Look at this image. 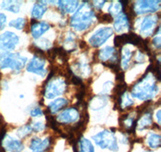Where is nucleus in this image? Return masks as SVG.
Wrapping results in <instances>:
<instances>
[{"label":"nucleus","instance_id":"25","mask_svg":"<svg viewBox=\"0 0 161 152\" xmlns=\"http://www.w3.org/2000/svg\"><path fill=\"white\" fill-rule=\"evenodd\" d=\"M26 24V19L24 18H17L16 19L11 20L10 22L9 26L10 27H15L17 30H22L24 29V27H25Z\"/></svg>","mask_w":161,"mask_h":152},{"label":"nucleus","instance_id":"32","mask_svg":"<svg viewBox=\"0 0 161 152\" xmlns=\"http://www.w3.org/2000/svg\"><path fill=\"white\" fill-rule=\"evenodd\" d=\"M98 20L104 23H110L113 21V17L110 14H103L102 17L98 18Z\"/></svg>","mask_w":161,"mask_h":152},{"label":"nucleus","instance_id":"40","mask_svg":"<svg viewBox=\"0 0 161 152\" xmlns=\"http://www.w3.org/2000/svg\"><path fill=\"white\" fill-rule=\"evenodd\" d=\"M79 45H80V47L81 48V49H84L85 47H86V43L85 41H80V43H79Z\"/></svg>","mask_w":161,"mask_h":152},{"label":"nucleus","instance_id":"3","mask_svg":"<svg viewBox=\"0 0 161 152\" xmlns=\"http://www.w3.org/2000/svg\"><path fill=\"white\" fill-rule=\"evenodd\" d=\"M27 60V58L21 56L17 53H2L0 54V68L4 69L10 67L12 70L20 71L24 67Z\"/></svg>","mask_w":161,"mask_h":152},{"label":"nucleus","instance_id":"42","mask_svg":"<svg viewBox=\"0 0 161 152\" xmlns=\"http://www.w3.org/2000/svg\"><path fill=\"white\" fill-rule=\"evenodd\" d=\"M24 94H20V95H19V98H21V99H23V98H24Z\"/></svg>","mask_w":161,"mask_h":152},{"label":"nucleus","instance_id":"34","mask_svg":"<svg viewBox=\"0 0 161 152\" xmlns=\"http://www.w3.org/2000/svg\"><path fill=\"white\" fill-rule=\"evenodd\" d=\"M44 114L43 111L41 110V109L37 107V108L33 109L32 110H31V116L32 117H36V116H41L42 114Z\"/></svg>","mask_w":161,"mask_h":152},{"label":"nucleus","instance_id":"21","mask_svg":"<svg viewBox=\"0 0 161 152\" xmlns=\"http://www.w3.org/2000/svg\"><path fill=\"white\" fill-rule=\"evenodd\" d=\"M2 8L13 13L19 12L20 3L18 1H4L2 3Z\"/></svg>","mask_w":161,"mask_h":152},{"label":"nucleus","instance_id":"6","mask_svg":"<svg viewBox=\"0 0 161 152\" xmlns=\"http://www.w3.org/2000/svg\"><path fill=\"white\" fill-rule=\"evenodd\" d=\"M113 34V30L110 27L101 28L90 37L89 42L93 47H98L103 45L106 40Z\"/></svg>","mask_w":161,"mask_h":152},{"label":"nucleus","instance_id":"14","mask_svg":"<svg viewBox=\"0 0 161 152\" xmlns=\"http://www.w3.org/2000/svg\"><path fill=\"white\" fill-rule=\"evenodd\" d=\"M50 28V26L47 23H36L31 25V32L32 34V37L35 38H40L43 34L48 31Z\"/></svg>","mask_w":161,"mask_h":152},{"label":"nucleus","instance_id":"1","mask_svg":"<svg viewBox=\"0 0 161 152\" xmlns=\"http://www.w3.org/2000/svg\"><path fill=\"white\" fill-rule=\"evenodd\" d=\"M94 17V13L90 4H83L72 16L70 25L77 31H85L93 23Z\"/></svg>","mask_w":161,"mask_h":152},{"label":"nucleus","instance_id":"16","mask_svg":"<svg viewBox=\"0 0 161 152\" xmlns=\"http://www.w3.org/2000/svg\"><path fill=\"white\" fill-rule=\"evenodd\" d=\"M58 7L62 13H71L76 11L78 7L77 1H59Z\"/></svg>","mask_w":161,"mask_h":152},{"label":"nucleus","instance_id":"19","mask_svg":"<svg viewBox=\"0 0 161 152\" xmlns=\"http://www.w3.org/2000/svg\"><path fill=\"white\" fill-rule=\"evenodd\" d=\"M116 54H117V52L113 47H106L104 49L98 51V58L103 62L107 61V60L110 61Z\"/></svg>","mask_w":161,"mask_h":152},{"label":"nucleus","instance_id":"18","mask_svg":"<svg viewBox=\"0 0 161 152\" xmlns=\"http://www.w3.org/2000/svg\"><path fill=\"white\" fill-rule=\"evenodd\" d=\"M67 104H68V101L65 99H57L54 100V101L50 103L49 105H48V109L49 110L51 114L52 113L55 114V113L60 111Z\"/></svg>","mask_w":161,"mask_h":152},{"label":"nucleus","instance_id":"22","mask_svg":"<svg viewBox=\"0 0 161 152\" xmlns=\"http://www.w3.org/2000/svg\"><path fill=\"white\" fill-rule=\"evenodd\" d=\"M147 143L151 148H158L160 147V136L155 133H151L147 138Z\"/></svg>","mask_w":161,"mask_h":152},{"label":"nucleus","instance_id":"11","mask_svg":"<svg viewBox=\"0 0 161 152\" xmlns=\"http://www.w3.org/2000/svg\"><path fill=\"white\" fill-rule=\"evenodd\" d=\"M157 17L156 16H147L143 18L141 24V33L146 36H148L153 31L154 27L157 23Z\"/></svg>","mask_w":161,"mask_h":152},{"label":"nucleus","instance_id":"27","mask_svg":"<svg viewBox=\"0 0 161 152\" xmlns=\"http://www.w3.org/2000/svg\"><path fill=\"white\" fill-rule=\"evenodd\" d=\"M32 129H31V126L25 125L24 127H20L18 130H17V136L19 138H24L26 136H28V134L32 133Z\"/></svg>","mask_w":161,"mask_h":152},{"label":"nucleus","instance_id":"37","mask_svg":"<svg viewBox=\"0 0 161 152\" xmlns=\"http://www.w3.org/2000/svg\"><path fill=\"white\" fill-rule=\"evenodd\" d=\"M136 62H138V63H143L144 62V56H143V54H142V53L139 52L137 54V56H136Z\"/></svg>","mask_w":161,"mask_h":152},{"label":"nucleus","instance_id":"12","mask_svg":"<svg viewBox=\"0 0 161 152\" xmlns=\"http://www.w3.org/2000/svg\"><path fill=\"white\" fill-rule=\"evenodd\" d=\"M4 147L6 150L10 152H21L24 150V145L21 141L15 139L8 135L4 141Z\"/></svg>","mask_w":161,"mask_h":152},{"label":"nucleus","instance_id":"13","mask_svg":"<svg viewBox=\"0 0 161 152\" xmlns=\"http://www.w3.org/2000/svg\"><path fill=\"white\" fill-rule=\"evenodd\" d=\"M49 145L50 142L48 138L44 140L40 139L39 138H34L31 140L30 149L33 152H43V150H46L49 147Z\"/></svg>","mask_w":161,"mask_h":152},{"label":"nucleus","instance_id":"29","mask_svg":"<svg viewBox=\"0 0 161 152\" xmlns=\"http://www.w3.org/2000/svg\"><path fill=\"white\" fill-rule=\"evenodd\" d=\"M133 104L134 102L130 99L128 94L125 93V94H123V95L120 97V105L122 106V107H128Z\"/></svg>","mask_w":161,"mask_h":152},{"label":"nucleus","instance_id":"4","mask_svg":"<svg viewBox=\"0 0 161 152\" xmlns=\"http://www.w3.org/2000/svg\"><path fill=\"white\" fill-rule=\"evenodd\" d=\"M92 138L96 144L101 148H107L111 151H118L119 150L116 137L114 134V132H111L110 130H105L96 135H93Z\"/></svg>","mask_w":161,"mask_h":152},{"label":"nucleus","instance_id":"26","mask_svg":"<svg viewBox=\"0 0 161 152\" xmlns=\"http://www.w3.org/2000/svg\"><path fill=\"white\" fill-rule=\"evenodd\" d=\"M114 42L115 47H120L124 44L128 43V34H124L123 35H117L114 39Z\"/></svg>","mask_w":161,"mask_h":152},{"label":"nucleus","instance_id":"20","mask_svg":"<svg viewBox=\"0 0 161 152\" xmlns=\"http://www.w3.org/2000/svg\"><path fill=\"white\" fill-rule=\"evenodd\" d=\"M106 103H107V99L105 96H97L91 100L90 107L93 110H97L104 107L106 105Z\"/></svg>","mask_w":161,"mask_h":152},{"label":"nucleus","instance_id":"28","mask_svg":"<svg viewBox=\"0 0 161 152\" xmlns=\"http://www.w3.org/2000/svg\"><path fill=\"white\" fill-rule=\"evenodd\" d=\"M132 56V52L128 50L127 48L124 50L123 53V60H122V64H123V67H124L125 69H126L127 66H128L129 62H130V58H131Z\"/></svg>","mask_w":161,"mask_h":152},{"label":"nucleus","instance_id":"24","mask_svg":"<svg viewBox=\"0 0 161 152\" xmlns=\"http://www.w3.org/2000/svg\"><path fill=\"white\" fill-rule=\"evenodd\" d=\"M152 113L147 112L145 115H143L141 118L140 121L139 122L138 127L139 129H144L148 127L149 126L152 124Z\"/></svg>","mask_w":161,"mask_h":152},{"label":"nucleus","instance_id":"2","mask_svg":"<svg viewBox=\"0 0 161 152\" xmlns=\"http://www.w3.org/2000/svg\"><path fill=\"white\" fill-rule=\"evenodd\" d=\"M158 87L151 74H145L142 81L138 82L132 89V96L141 100H148L156 95Z\"/></svg>","mask_w":161,"mask_h":152},{"label":"nucleus","instance_id":"17","mask_svg":"<svg viewBox=\"0 0 161 152\" xmlns=\"http://www.w3.org/2000/svg\"><path fill=\"white\" fill-rule=\"evenodd\" d=\"M47 11V5L46 2L44 1H39L34 5L31 11V16L35 19L40 18L44 15V13Z\"/></svg>","mask_w":161,"mask_h":152},{"label":"nucleus","instance_id":"35","mask_svg":"<svg viewBox=\"0 0 161 152\" xmlns=\"http://www.w3.org/2000/svg\"><path fill=\"white\" fill-rule=\"evenodd\" d=\"M71 83L74 84V85H77V86L82 84V81H81V79H80V78H78L77 76H73V77H72Z\"/></svg>","mask_w":161,"mask_h":152},{"label":"nucleus","instance_id":"23","mask_svg":"<svg viewBox=\"0 0 161 152\" xmlns=\"http://www.w3.org/2000/svg\"><path fill=\"white\" fill-rule=\"evenodd\" d=\"M80 150L81 152H94V147L90 140L81 138L80 139Z\"/></svg>","mask_w":161,"mask_h":152},{"label":"nucleus","instance_id":"9","mask_svg":"<svg viewBox=\"0 0 161 152\" xmlns=\"http://www.w3.org/2000/svg\"><path fill=\"white\" fill-rule=\"evenodd\" d=\"M44 65H45L44 59L34 56L28 63V67H27V71L29 72L36 73L41 76H44V74H46V70H44Z\"/></svg>","mask_w":161,"mask_h":152},{"label":"nucleus","instance_id":"38","mask_svg":"<svg viewBox=\"0 0 161 152\" xmlns=\"http://www.w3.org/2000/svg\"><path fill=\"white\" fill-rule=\"evenodd\" d=\"M112 85H113V84H112L111 82H107V83H106V84H104V87H103L104 92H108V91H110V87H111Z\"/></svg>","mask_w":161,"mask_h":152},{"label":"nucleus","instance_id":"5","mask_svg":"<svg viewBox=\"0 0 161 152\" xmlns=\"http://www.w3.org/2000/svg\"><path fill=\"white\" fill-rule=\"evenodd\" d=\"M65 91V82L60 79H54L48 83L44 91V96L48 99L62 94Z\"/></svg>","mask_w":161,"mask_h":152},{"label":"nucleus","instance_id":"30","mask_svg":"<svg viewBox=\"0 0 161 152\" xmlns=\"http://www.w3.org/2000/svg\"><path fill=\"white\" fill-rule=\"evenodd\" d=\"M122 8H123V7H122V4H120V3H112L110 4V8H109V11L111 14H116V15H118L119 13H120Z\"/></svg>","mask_w":161,"mask_h":152},{"label":"nucleus","instance_id":"41","mask_svg":"<svg viewBox=\"0 0 161 152\" xmlns=\"http://www.w3.org/2000/svg\"><path fill=\"white\" fill-rule=\"evenodd\" d=\"M160 110H158V112L156 113V116H157V119H158V122H159V123H160Z\"/></svg>","mask_w":161,"mask_h":152},{"label":"nucleus","instance_id":"15","mask_svg":"<svg viewBox=\"0 0 161 152\" xmlns=\"http://www.w3.org/2000/svg\"><path fill=\"white\" fill-rule=\"evenodd\" d=\"M114 27V30L118 32H120L123 30L129 28V18L126 16V14L122 13L116 17Z\"/></svg>","mask_w":161,"mask_h":152},{"label":"nucleus","instance_id":"36","mask_svg":"<svg viewBox=\"0 0 161 152\" xmlns=\"http://www.w3.org/2000/svg\"><path fill=\"white\" fill-rule=\"evenodd\" d=\"M153 44L155 45V47H156L157 49H159V48H160L161 43H160V37H159V35H157L156 37H155V38L153 39Z\"/></svg>","mask_w":161,"mask_h":152},{"label":"nucleus","instance_id":"33","mask_svg":"<svg viewBox=\"0 0 161 152\" xmlns=\"http://www.w3.org/2000/svg\"><path fill=\"white\" fill-rule=\"evenodd\" d=\"M7 23V17L3 13H0V31L4 29Z\"/></svg>","mask_w":161,"mask_h":152},{"label":"nucleus","instance_id":"10","mask_svg":"<svg viewBox=\"0 0 161 152\" xmlns=\"http://www.w3.org/2000/svg\"><path fill=\"white\" fill-rule=\"evenodd\" d=\"M78 111L76 107L66 109L57 117V120L63 123H70L77 121L78 119Z\"/></svg>","mask_w":161,"mask_h":152},{"label":"nucleus","instance_id":"31","mask_svg":"<svg viewBox=\"0 0 161 152\" xmlns=\"http://www.w3.org/2000/svg\"><path fill=\"white\" fill-rule=\"evenodd\" d=\"M31 127L33 131L39 132V131H43L45 129V125L43 123H41V122H36V123H32Z\"/></svg>","mask_w":161,"mask_h":152},{"label":"nucleus","instance_id":"7","mask_svg":"<svg viewBox=\"0 0 161 152\" xmlns=\"http://www.w3.org/2000/svg\"><path fill=\"white\" fill-rule=\"evenodd\" d=\"M19 43V37L11 31L4 32L0 35V50L11 51L15 49Z\"/></svg>","mask_w":161,"mask_h":152},{"label":"nucleus","instance_id":"39","mask_svg":"<svg viewBox=\"0 0 161 152\" xmlns=\"http://www.w3.org/2000/svg\"><path fill=\"white\" fill-rule=\"evenodd\" d=\"M94 3H97L95 4V7L97 8H98V9H101V8H103V5H104V3H106V1H94Z\"/></svg>","mask_w":161,"mask_h":152},{"label":"nucleus","instance_id":"8","mask_svg":"<svg viewBox=\"0 0 161 152\" xmlns=\"http://www.w3.org/2000/svg\"><path fill=\"white\" fill-rule=\"evenodd\" d=\"M159 1H138L134 4V12L137 14H145L147 12H156L159 8Z\"/></svg>","mask_w":161,"mask_h":152}]
</instances>
